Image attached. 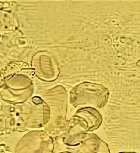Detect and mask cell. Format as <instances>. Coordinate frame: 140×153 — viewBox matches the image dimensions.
<instances>
[{"mask_svg": "<svg viewBox=\"0 0 140 153\" xmlns=\"http://www.w3.org/2000/svg\"><path fill=\"white\" fill-rule=\"evenodd\" d=\"M108 92L99 84L84 82L76 86L71 91L70 102L74 107L80 105H91L101 108L108 101Z\"/></svg>", "mask_w": 140, "mask_h": 153, "instance_id": "obj_1", "label": "cell"}, {"mask_svg": "<svg viewBox=\"0 0 140 153\" xmlns=\"http://www.w3.org/2000/svg\"><path fill=\"white\" fill-rule=\"evenodd\" d=\"M121 153H137V152H121Z\"/></svg>", "mask_w": 140, "mask_h": 153, "instance_id": "obj_2", "label": "cell"}]
</instances>
